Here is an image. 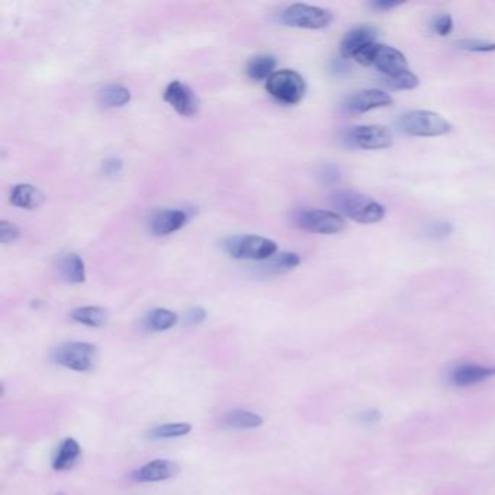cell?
<instances>
[{"instance_id":"44dd1931","label":"cell","mask_w":495,"mask_h":495,"mask_svg":"<svg viewBox=\"0 0 495 495\" xmlns=\"http://www.w3.org/2000/svg\"><path fill=\"white\" fill-rule=\"evenodd\" d=\"M276 69V58L273 55L260 54L253 57L249 64H247V76L253 80H268L275 73Z\"/></svg>"},{"instance_id":"4fadbf2b","label":"cell","mask_w":495,"mask_h":495,"mask_svg":"<svg viewBox=\"0 0 495 495\" xmlns=\"http://www.w3.org/2000/svg\"><path fill=\"white\" fill-rule=\"evenodd\" d=\"M495 378V366H484L478 363H460L453 367L451 381L453 385L465 388Z\"/></svg>"},{"instance_id":"ac0fdd59","label":"cell","mask_w":495,"mask_h":495,"mask_svg":"<svg viewBox=\"0 0 495 495\" xmlns=\"http://www.w3.org/2000/svg\"><path fill=\"white\" fill-rule=\"evenodd\" d=\"M42 200L44 195L41 191L29 183L17 184L10 193V204L24 209H35L42 204Z\"/></svg>"},{"instance_id":"1f68e13d","label":"cell","mask_w":495,"mask_h":495,"mask_svg":"<svg viewBox=\"0 0 495 495\" xmlns=\"http://www.w3.org/2000/svg\"><path fill=\"white\" fill-rule=\"evenodd\" d=\"M121 168H122V162L119 159H116V157L107 159L103 163V172L106 175H110V176H114V175L119 173Z\"/></svg>"},{"instance_id":"2e32d148","label":"cell","mask_w":495,"mask_h":495,"mask_svg":"<svg viewBox=\"0 0 495 495\" xmlns=\"http://www.w3.org/2000/svg\"><path fill=\"white\" fill-rule=\"evenodd\" d=\"M80 444L77 443L73 437H66L60 442L57 446L54 456H53V469L54 471H67L74 467V463L77 462L80 456Z\"/></svg>"},{"instance_id":"f546056e","label":"cell","mask_w":495,"mask_h":495,"mask_svg":"<svg viewBox=\"0 0 495 495\" xmlns=\"http://www.w3.org/2000/svg\"><path fill=\"white\" fill-rule=\"evenodd\" d=\"M433 26H435V31L440 37H446L453 31V18L449 13H442Z\"/></svg>"},{"instance_id":"5bb4252c","label":"cell","mask_w":495,"mask_h":495,"mask_svg":"<svg viewBox=\"0 0 495 495\" xmlns=\"http://www.w3.org/2000/svg\"><path fill=\"white\" fill-rule=\"evenodd\" d=\"M188 220V215L180 209H166L154 214L150 221L151 234L163 237L180 229Z\"/></svg>"},{"instance_id":"603a6c76","label":"cell","mask_w":495,"mask_h":495,"mask_svg":"<svg viewBox=\"0 0 495 495\" xmlns=\"http://www.w3.org/2000/svg\"><path fill=\"white\" fill-rule=\"evenodd\" d=\"M192 431V424L189 423H164L153 427L148 431V437L153 440H168L188 436Z\"/></svg>"},{"instance_id":"cb8c5ba5","label":"cell","mask_w":495,"mask_h":495,"mask_svg":"<svg viewBox=\"0 0 495 495\" xmlns=\"http://www.w3.org/2000/svg\"><path fill=\"white\" fill-rule=\"evenodd\" d=\"M177 314L166 308H156L147 315L146 326L151 331H166L176 326Z\"/></svg>"},{"instance_id":"4316f807","label":"cell","mask_w":495,"mask_h":495,"mask_svg":"<svg viewBox=\"0 0 495 495\" xmlns=\"http://www.w3.org/2000/svg\"><path fill=\"white\" fill-rule=\"evenodd\" d=\"M458 49L471 51V53H492L495 51V42L479 40V38H467L456 41Z\"/></svg>"},{"instance_id":"52a82bcc","label":"cell","mask_w":495,"mask_h":495,"mask_svg":"<svg viewBox=\"0 0 495 495\" xmlns=\"http://www.w3.org/2000/svg\"><path fill=\"white\" fill-rule=\"evenodd\" d=\"M279 21L290 28L301 29H324L333 22V13L327 9L305 3H295L285 8Z\"/></svg>"},{"instance_id":"d6986e66","label":"cell","mask_w":495,"mask_h":495,"mask_svg":"<svg viewBox=\"0 0 495 495\" xmlns=\"http://www.w3.org/2000/svg\"><path fill=\"white\" fill-rule=\"evenodd\" d=\"M60 272L69 284H83L86 281L85 261L76 253L66 254L60 260Z\"/></svg>"},{"instance_id":"9a60e30c","label":"cell","mask_w":495,"mask_h":495,"mask_svg":"<svg viewBox=\"0 0 495 495\" xmlns=\"http://www.w3.org/2000/svg\"><path fill=\"white\" fill-rule=\"evenodd\" d=\"M378 35V31L374 26L363 25V26H356L345 35L340 44V53L345 58L353 57L356 51H359L365 45L375 42V38Z\"/></svg>"},{"instance_id":"8fae6325","label":"cell","mask_w":495,"mask_h":495,"mask_svg":"<svg viewBox=\"0 0 495 495\" xmlns=\"http://www.w3.org/2000/svg\"><path fill=\"white\" fill-rule=\"evenodd\" d=\"M164 101L183 116H193L199 110V101L193 90L179 80L170 82L166 86Z\"/></svg>"},{"instance_id":"9c48e42d","label":"cell","mask_w":495,"mask_h":495,"mask_svg":"<svg viewBox=\"0 0 495 495\" xmlns=\"http://www.w3.org/2000/svg\"><path fill=\"white\" fill-rule=\"evenodd\" d=\"M345 143L359 150H383L392 144V135L381 125H358L345 134Z\"/></svg>"},{"instance_id":"7a4b0ae2","label":"cell","mask_w":495,"mask_h":495,"mask_svg":"<svg viewBox=\"0 0 495 495\" xmlns=\"http://www.w3.org/2000/svg\"><path fill=\"white\" fill-rule=\"evenodd\" d=\"M331 200L340 212L359 224H376L385 216L382 204L356 191H337L333 193Z\"/></svg>"},{"instance_id":"ffe728a7","label":"cell","mask_w":495,"mask_h":495,"mask_svg":"<svg viewBox=\"0 0 495 495\" xmlns=\"http://www.w3.org/2000/svg\"><path fill=\"white\" fill-rule=\"evenodd\" d=\"M71 320L83 324V326L87 327H102L107 322V311L102 306H80L76 308L70 314Z\"/></svg>"},{"instance_id":"7c38bea8","label":"cell","mask_w":495,"mask_h":495,"mask_svg":"<svg viewBox=\"0 0 495 495\" xmlns=\"http://www.w3.org/2000/svg\"><path fill=\"white\" fill-rule=\"evenodd\" d=\"M179 474V465L173 460L156 459L151 460L132 474V479L137 483H160L173 478Z\"/></svg>"},{"instance_id":"e0dca14e","label":"cell","mask_w":495,"mask_h":495,"mask_svg":"<svg viewBox=\"0 0 495 495\" xmlns=\"http://www.w3.org/2000/svg\"><path fill=\"white\" fill-rule=\"evenodd\" d=\"M263 424V419L249 410H233L223 415L221 426L229 430H253Z\"/></svg>"},{"instance_id":"d6a6232c","label":"cell","mask_w":495,"mask_h":495,"mask_svg":"<svg viewBox=\"0 0 495 495\" xmlns=\"http://www.w3.org/2000/svg\"><path fill=\"white\" fill-rule=\"evenodd\" d=\"M359 422L362 424H378L381 422V412L378 410L363 411L359 415Z\"/></svg>"},{"instance_id":"4dcf8cb0","label":"cell","mask_w":495,"mask_h":495,"mask_svg":"<svg viewBox=\"0 0 495 495\" xmlns=\"http://www.w3.org/2000/svg\"><path fill=\"white\" fill-rule=\"evenodd\" d=\"M186 317H188V322H189V324H193V326H198V324L205 321V318H207V311H205L204 308H200V306H193V308L189 309Z\"/></svg>"},{"instance_id":"ba28073f","label":"cell","mask_w":495,"mask_h":495,"mask_svg":"<svg viewBox=\"0 0 495 495\" xmlns=\"http://www.w3.org/2000/svg\"><path fill=\"white\" fill-rule=\"evenodd\" d=\"M295 224L309 233L333 236L346 227V221L340 214L326 209H304L295 214Z\"/></svg>"},{"instance_id":"7402d4cb","label":"cell","mask_w":495,"mask_h":495,"mask_svg":"<svg viewBox=\"0 0 495 495\" xmlns=\"http://www.w3.org/2000/svg\"><path fill=\"white\" fill-rule=\"evenodd\" d=\"M131 101V92L122 85L112 83L99 92V102L105 107H122Z\"/></svg>"},{"instance_id":"30bf717a","label":"cell","mask_w":495,"mask_h":495,"mask_svg":"<svg viewBox=\"0 0 495 495\" xmlns=\"http://www.w3.org/2000/svg\"><path fill=\"white\" fill-rule=\"evenodd\" d=\"M394 103V98L385 90L365 89L354 92L353 95L345 99L342 111L346 115H362L381 107H388Z\"/></svg>"},{"instance_id":"6da1fadb","label":"cell","mask_w":495,"mask_h":495,"mask_svg":"<svg viewBox=\"0 0 495 495\" xmlns=\"http://www.w3.org/2000/svg\"><path fill=\"white\" fill-rule=\"evenodd\" d=\"M351 58L365 67L376 69L383 77H397L410 70L404 54L390 45L379 42L365 45L359 51H356Z\"/></svg>"},{"instance_id":"8992f818","label":"cell","mask_w":495,"mask_h":495,"mask_svg":"<svg viewBox=\"0 0 495 495\" xmlns=\"http://www.w3.org/2000/svg\"><path fill=\"white\" fill-rule=\"evenodd\" d=\"M98 358L96 346L86 342H69L53 351V361L76 372H89L95 367Z\"/></svg>"},{"instance_id":"83f0119b","label":"cell","mask_w":495,"mask_h":495,"mask_svg":"<svg viewBox=\"0 0 495 495\" xmlns=\"http://www.w3.org/2000/svg\"><path fill=\"white\" fill-rule=\"evenodd\" d=\"M452 231H453V227L451 223L437 221V223H433L427 227V236L430 238H435V240H443V238L451 236Z\"/></svg>"},{"instance_id":"484cf974","label":"cell","mask_w":495,"mask_h":495,"mask_svg":"<svg viewBox=\"0 0 495 495\" xmlns=\"http://www.w3.org/2000/svg\"><path fill=\"white\" fill-rule=\"evenodd\" d=\"M383 85L391 90H411L419 87L420 79L411 70L397 77H383Z\"/></svg>"},{"instance_id":"f1b7e54d","label":"cell","mask_w":495,"mask_h":495,"mask_svg":"<svg viewBox=\"0 0 495 495\" xmlns=\"http://www.w3.org/2000/svg\"><path fill=\"white\" fill-rule=\"evenodd\" d=\"M19 237V228L8 221H2L0 223V241L3 244L12 243Z\"/></svg>"},{"instance_id":"3957f363","label":"cell","mask_w":495,"mask_h":495,"mask_svg":"<svg viewBox=\"0 0 495 495\" xmlns=\"http://www.w3.org/2000/svg\"><path fill=\"white\" fill-rule=\"evenodd\" d=\"M398 128L411 137H442L452 132L453 125L437 112L419 110L402 114Z\"/></svg>"},{"instance_id":"d4e9b609","label":"cell","mask_w":495,"mask_h":495,"mask_svg":"<svg viewBox=\"0 0 495 495\" xmlns=\"http://www.w3.org/2000/svg\"><path fill=\"white\" fill-rule=\"evenodd\" d=\"M269 260L270 261L268 263V266H265V269L268 273H273V275L286 273L292 269H295L297 266H299V263H301V257L297 253H292V252L281 253L277 256H273Z\"/></svg>"},{"instance_id":"5b68a950","label":"cell","mask_w":495,"mask_h":495,"mask_svg":"<svg viewBox=\"0 0 495 495\" xmlns=\"http://www.w3.org/2000/svg\"><path fill=\"white\" fill-rule=\"evenodd\" d=\"M266 90L277 102L297 105L302 101L306 83L304 77L293 70H277L266 80Z\"/></svg>"},{"instance_id":"277c9868","label":"cell","mask_w":495,"mask_h":495,"mask_svg":"<svg viewBox=\"0 0 495 495\" xmlns=\"http://www.w3.org/2000/svg\"><path fill=\"white\" fill-rule=\"evenodd\" d=\"M225 253L237 260L263 261L269 260L277 252V244L261 236H234L224 241Z\"/></svg>"},{"instance_id":"836d02e7","label":"cell","mask_w":495,"mask_h":495,"mask_svg":"<svg viewBox=\"0 0 495 495\" xmlns=\"http://www.w3.org/2000/svg\"><path fill=\"white\" fill-rule=\"evenodd\" d=\"M375 10H391L401 6L399 2H388V0H376V2L370 3Z\"/></svg>"}]
</instances>
